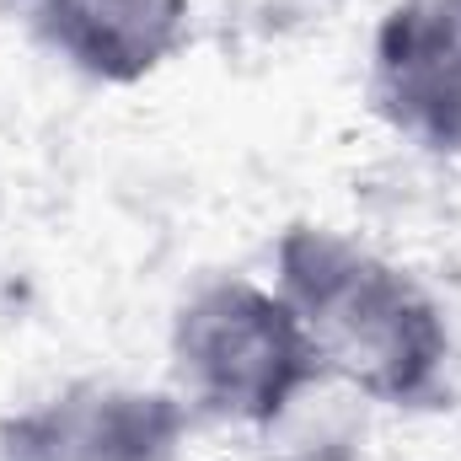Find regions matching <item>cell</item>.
<instances>
[{"label": "cell", "instance_id": "obj_4", "mask_svg": "<svg viewBox=\"0 0 461 461\" xmlns=\"http://www.w3.org/2000/svg\"><path fill=\"white\" fill-rule=\"evenodd\" d=\"M370 103L402 140L461 156V0H397L381 16Z\"/></svg>", "mask_w": 461, "mask_h": 461}, {"label": "cell", "instance_id": "obj_3", "mask_svg": "<svg viewBox=\"0 0 461 461\" xmlns=\"http://www.w3.org/2000/svg\"><path fill=\"white\" fill-rule=\"evenodd\" d=\"M194 424L177 392L76 381L0 419V461H183Z\"/></svg>", "mask_w": 461, "mask_h": 461}, {"label": "cell", "instance_id": "obj_5", "mask_svg": "<svg viewBox=\"0 0 461 461\" xmlns=\"http://www.w3.org/2000/svg\"><path fill=\"white\" fill-rule=\"evenodd\" d=\"M38 43L97 86H140L194 38V0H32Z\"/></svg>", "mask_w": 461, "mask_h": 461}, {"label": "cell", "instance_id": "obj_1", "mask_svg": "<svg viewBox=\"0 0 461 461\" xmlns=\"http://www.w3.org/2000/svg\"><path fill=\"white\" fill-rule=\"evenodd\" d=\"M274 290L306 328L317 370L359 402L440 408L456 339L424 279L333 226H295L274 241Z\"/></svg>", "mask_w": 461, "mask_h": 461}, {"label": "cell", "instance_id": "obj_2", "mask_svg": "<svg viewBox=\"0 0 461 461\" xmlns=\"http://www.w3.org/2000/svg\"><path fill=\"white\" fill-rule=\"evenodd\" d=\"M172 392L194 419L268 435L317 381L301 317L274 285L215 274L172 312Z\"/></svg>", "mask_w": 461, "mask_h": 461}]
</instances>
